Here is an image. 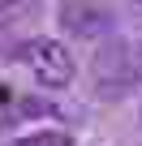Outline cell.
Here are the masks:
<instances>
[{
	"label": "cell",
	"instance_id": "4",
	"mask_svg": "<svg viewBox=\"0 0 142 146\" xmlns=\"http://www.w3.org/2000/svg\"><path fill=\"white\" fill-rule=\"evenodd\" d=\"M9 146H73V137H69V133H60V129H39V133L13 137Z\"/></svg>",
	"mask_w": 142,
	"mask_h": 146
},
{
	"label": "cell",
	"instance_id": "5",
	"mask_svg": "<svg viewBox=\"0 0 142 146\" xmlns=\"http://www.w3.org/2000/svg\"><path fill=\"white\" fill-rule=\"evenodd\" d=\"M9 22H13V5H9V0H0V39H5Z\"/></svg>",
	"mask_w": 142,
	"mask_h": 146
},
{
	"label": "cell",
	"instance_id": "1",
	"mask_svg": "<svg viewBox=\"0 0 142 146\" xmlns=\"http://www.w3.org/2000/svg\"><path fill=\"white\" fill-rule=\"evenodd\" d=\"M17 56H22V64L30 69V78H35L39 86H47V90H65L69 82H73V73H78L73 52H69L60 39H30Z\"/></svg>",
	"mask_w": 142,
	"mask_h": 146
},
{
	"label": "cell",
	"instance_id": "2",
	"mask_svg": "<svg viewBox=\"0 0 142 146\" xmlns=\"http://www.w3.org/2000/svg\"><path fill=\"white\" fill-rule=\"evenodd\" d=\"M95 82L112 86V90H129L142 82V39L138 43H112L99 60H95Z\"/></svg>",
	"mask_w": 142,
	"mask_h": 146
},
{
	"label": "cell",
	"instance_id": "3",
	"mask_svg": "<svg viewBox=\"0 0 142 146\" xmlns=\"http://www.w3.org/2000/svg\"><path fill=\"white\" fill-rule=\"evenodd\" d=\"M60 22L73 26L78 35H99L112 17H108V9H99V5H65V9H60Z\"/></svg>",
	"mask_w": 142,
	"mask_h": 146
}]
</instances>
